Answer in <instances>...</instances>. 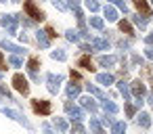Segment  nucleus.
I'll return each mask as SVG.
<instances>
[{"label": "nucleus", "instance_id": "e433bc0d", "mask_svg": "<svg viewBox=\"0 0 153 134\" xmlns=\"http://www.w3.org/2000/svg\"><path fill=\"white\" fill-rule=\"evenodd\" d=\"M67 7L69 9H78L80 7V0H67Z\"/></svg>", "mask_w": 153, "mask_h": 134}, {"label": "nucleus", "instance_id": "ddd939ff", "mask_svg": "<svg viewBox=\"0 0 153 134\" xmlns=\"http://www.w3.org/2000/svg\"><path fill=\"white\" fill-rule=\"evenodd\" d=\"M36 40H38V44H40L42 48H48V44H51V38L46 36V32H38Z\"/></svg>", "mask_w": 153, "mask_h": 134}, {"label": "nucleus", "instance_id": "09e8293b", "mask_svg": "<svg viewBox=\"0 0 153 134\" xmlns=\"http://www.w3.org/2000/svg\"><path fill=\"white\" fill-rule=\"evenodd\" d=\"M0 2H7V0H0Z\"/></svg>", "mask_w": 153, "mask_h": 134}, {"label": "nucleus", "instance_id": "58836bf2", "mask_svg": "<svg viewBox=\"0 0 153 134\" xmlns=\"http://www.w3.org/2000/svg\"><path fill=\"white\" fill-rule=\"evenodd\" d=\"M19 21H21L25 27H32V25H34V23H32V19H25V17H19Z\"/></svg>", "mask_w": 153, "mask_h": 134}, {"label": "nucleus", "instance_id": "ea45409f", "mask_svg": "<svg viewBox=\"0 0 153 134\" xmlns=\"http://www.w3.org/2000/svg\"><path fill=\"white\" fill-rule=\"evenodd\" d=\"M71 130H74V132H84V126H82V124H78V121H76V124H74V126H71Z\"/></svg>", "mask_w": 153, "mask_h": 134}, {"label": "nucleus", "instance_id": "393cba45", "mask_svg": "<svg viewBox=\"0 0 153 134\" xmlns=\"http://www.w3.org/2000/svg\"><path fill=\"white\" fill-rule=\"evenodd\" d=\"M55 128H57L59 132H65V130H67V121L61 119V117H55Z\"/></svg>", "mask_w": 153, "mask_h": 134}, {"label": "nucleus", "instance_id": "0eeeda50", "mask_svg": "<svg viewBox=\"0 0 153 134\" xmlns=\"http://www.w3.org/2000/svg\"><path fill=\"white\" fill-rule=\"evenodd\" d=\"M130 92H132L136 98H143V96L147 94V90H145V84H143L140 80H134V82L130 84Z\"/></svg>", "mask_w": 153, "mask_h": 134}, {"label": "nucleus", "instance_id": "c03bdc74", "mask_svg": "<svg viewBox=\"0 0 153 134\" xmlns=\"http://www.w3.org/2000/svg\"><path fill=\"white\" fill-rule=\"evenodd\" d=\"M147 57L153 59V46H151V44H149V48H147Z\"/></svg>", "mask_w": 153, "mask_h": 134}, {"label": "nucleus", "instance_id": "473e14b6", "mask_svg": "<svg viewBox=\"0 0 153 134\" xmlns=\"http://www.w3.org/2000/svg\"><path fill=\"white\" fill-rule=\"evenodd\" d=\"M67 40H69V42H78V32L69 30V32H67Z\"/></svg>", "mask_w": 153, "mask_h": 134}, {"label": "nucleus", "instance_id": "7c9ffc66", "mask_svg": "<svg viewBox=\"0 0 153 134\" xmlns=\"http://www.w3.org/2000/svg\"><path fill=\"white\" fill-rule=\"evenodd\" d=\"M126 113H128V117H134V113H136V107H134L132 103H126Z\"/></svg>", "mask_w": 153, "mask_h": 134}, {"label": "nucleus", "instance_id": "412c9836", "mask_svg": "<svg viewBox=\"0 0 153 134\" xmlns=\"http://www.w3.org/2000/svg\"><path fill=\"white\" fill-rule=\"evenodd\" d=\"M120 30H122L124 34H128V36H134V30H132V25H130L128 21H120Z\"/></svg>", "mask_w": 153, "mask_h": 134}, {"label": "nucleus", "instance_id": "a211bd4d", "mask_svg": "<svg viewBox=\"0 0 153 134\" xmlns=\"http://www.w3.org/2000/svg\"><path fill=\"white\" fill-rule=\"evenodd\" d=\"M67 96H69V98L80 96V86H78V84H69V86H67Z\"/></svg>", "mask_w": 153, "mask_h": 134}, {"label": "nucleus", "instance_id": "423d86ee", "mask_svg": "<svg viewBox=\"0 0 153 134\" xmlns=\"http://www.w3.org/2000/svg\"><path fill=\"white\" fill-rule=\"evenodd\" d=\"M46 82H48V90L51 92H57L61 82H63V76H55V73H48L46 76Z\"/></svg>", "mask_w": 153, "mask_h": 134}, {"label": "nucleus", "instance_id": "8fccbe9b", "mask_svg": "<svg viewBox=\"0 0 153 134\" xmlns=\"http://www.w3.org/2000/svg\"><path fill=\"white\" fill-rule=\"evenodd\" d=\"M13 2H19V0H13Z\"/></svg>", "mask_w": 153, "mask_h": 134}, {"label": "nucleus", "instance_id": "f3484780", "mask_svg": "<svg viewBox=\"0 0 153 134\" xmlns=\"http://www.w3.org/2000/svg\"><path fill=\"white\" fill-rule=\"evenodd\" d=\"M92 46H94V48H99V50H109V42H107V40H103V38L92 40Z\"/></svg>", "mask_w": 153, "mask_h": 134}, {"label": "nucleus", "instance_id": "6ab92c4d", "mask_svg": "<svg viewBox=\"0 0 153 134\" xmlns=\"http://www.w3.org/2000/svg\"><path fill=\"white\" fill-rule=\"evenodd\" d=\"M115 63V57H99V65L101 67H111Z\"/></svg>", "mask_w": 153, "mask_h": 134}, {"label": "nucleus", "instance_id": "dca6fc26", "mask_svg": "<svg viewBox=\"0 0 153 134\" xmlns=\"http://www.w3.org/2000/svg\"><path fill=\"white\" fill-rule=\"evenodd\" d=\"M105 17H107V21H117V11L107 4V7H105Z\"/></svg>", "mask_w": 153, "mask_h": 134}, {"label": "nucleus", "instance_id": "6e6552de", "mask_svg": "<svg viewBox=\"0 0 153 134\" xmlns=\"http://www.w3.org/2000/svg\"><path fill=\"white\" fill-rule=\"evenodd\" d=\"M2 111H4V115H9V117H13V119H17L19 124H23L25 128H30V121H27V119H25V117H23L21 113H17V111H13V109H2Z\"/></svg>", "mask_w": 153, "mask_h": 134}, {"label": "nucleus", "instance_id": "aec40b11", "mask_svg": "<svg viewBox=\"0 0 153 134\" xmlns=\"http://www.w3.org/2000/svg\"><path fill=\"white\" fill-rule=\"evenodd\" d=\"M117 90L124 94V101H128V98H130V88H128V84H126V82H120V84H117Z\"/></svg>", "mask_w": 153, "mask_h": 134}, {"label": "nucleus", "instance_id": "b1692460", "mask_svg": "<svg viewBox=\"0 0 153 134\" xmlns=\"http://www.w3.org/2000/svg\"><path fill=\"white\" fill-rule=\"evenodd\" d=\"M80 65H82L84 69H88V71H94V67H92V61H90V57H82V59H80Z\"/></svg>", "mask_w": 153, "mask_h": 134}, {"label": "nucleus", "instance_id": "f03ea898", "mask_svg": "<svg viewBox=\"0 0 153 134\" xmlns=\"http://www.w3.org/2000/svg\"><path fill=\"white\" fill-rule=\"evenodd\" d=\"M0 23H2V27L9 32V34H17V25H19V17L17 15H4L2 19H0Z\"/></svg>", "mask_w": 153, "mask_h": 134}, {"label": "nucleus", "instance_id": "72a5a7b5", "mask_svg": "<svg viewBox=\"0 0 153 134\" xmlns=\"http://www.w3.org/2000/svg\"><path fill=\"white\" fill-rule=\"evenodd\" d=\"M9 63H11V65H13V67H19V65H21V59H19V57H17V55H13V57H11V59H9Z\"/></svg>", "mask_w": 153, "mask_h": 134}, {"label": "nucleus", "instance_id": "4be33fe9", "mask_svg": "<svg viewBox=\"0 0 153 134\" xmlns=\"http://www.w3.org/2000/svg\"><path fill=\"white\" fill-rule=\"evenodd\" d=\"M51 57H53L55 61H65V59H67V55H65V50H61V48H57V50H53V53H51Z\"/></svg>", "mask_w": 153, "mask_h": 134}, {"label": "nucleus", "instance_id": "c85d7f7f", "mask_svg": "<svg viewBox=\"0 0 153 134\" xmlns=\"http://www.w3.org/2000/svg\"><path fill=\"white\" fill-rule=\"evenodd\" d=\"M86 7H88V11H92V13H97V11L101 9V4L97 2V0H86Z\"/></svg>", "mask_w": 153, "mask_h": 134}, {"label": "nucleus", "instance_id": "1a4fd4ad", "mask_svg": "<svg viewBox=\"0 0 153 134\" xmlns=\"http://www.w3.org/2000/svg\"><path fill=\"white\" fill-rule=\"evenodd\" d=\"M134 4H136V9L143 13V17H145V19H149V17H151V9H149V4H147V0H134Z\"/></svg>", "mask_w": 153, "mask_h": 134}, {"label": "nucleus", "instance_id": "cd10ccee", "mask_svg": "<svg viewBox=\"0 0 153 134\" xmlns=\"http://www.w3.org/2000/svg\"><path fill=\"white\" fill-rule=\"evenodd\" d=\"M90 25L94 30H103V19L101 17H90Z\"/></svg>", "mask_w": 153, "mask_h": 134}, {"label": "nucleus", "instance_id": "9b49d317", "mask_svg": "<svg viewBox=\"0 0 153 134\" xmlns=\"http://www.w3.org/2000/svg\"><path fill=\"white\" fill-rule=\"evenodd\" d=\"M80 103H82V107H84L86 111H90V113H97V103H94L90 96H84V98H80Z\"/></svg>", "mask_w": 153, "mask_h": 134}, {"label": "nucleus", "instance_id": "5701e85b", "mask_svg": "<svg viewBox=\"0 0 153 134\" xmlns=\"http://www.w3.org/2000/svg\"><path fill=\"white\" fill-rule=\"evenodd\" d=\"M103 107H105V111H109V113H117V105H115V103H111L109 98H105V101H103Z\"/></svg>", "mask_w": 153, "mask_h": 134}, {"label": "nucleus", "instance_id": "20e7f679", "mask_svg": "<svg viewBox=\"0 0 153 134\" xmlns=\"http://www.w3.org/2000/svg\"><path fill=\"white\" fill-rule=\"evenodd\" d=\"M13 86H15L21 94H27V92H30V84H27V80H25L21 73H15V76H13Z\"/></svg>", "mask_w": 153, "mask_h": 134}, {"label": "nucleus", "instance_id": "de8ad7c7", "mask_svg": "<svg viewBox=\"0 0 153 134\" xmlns=\"http://www.w3.org/2000/svg\"><path fill=\"white\" fill-rule=\"evenodd\" d=\"M71 80H80V73L78 71H71Z\"/></svg>", "mask_w": 153, "mask_h": 134}, {"label": "nucleus", "instance_id": "79ce46f5", "mask_svg": "<svg viewBox=\"0 0 153 134\" xmlns=\"http://www.w3.org/2000/svg\"><path fill=\"white\" fill-rule=\"evenodd\" d=\"M46 36H48V38H55L57 34H55V30H53V27H46Z\"/></svg>", "mask_w": 153, "mask_h": 134}, {"label": "nucleus", "instance_id": "9d476101", "mask_svg": "<svg viewBox=\"0 0 153 134\" xmlns=\"http://www.w3.org/2000/svg\"><path fill=\"white\" fill-rule=\"evenodd\" d=\"M38 65H40V61L36 59V57H30V61H27V69H30V73H32V78L34 80H38Z\"/></svg>", "mask_w": 153, "mask_h": 134}, {"label": "nucleus", "instance_id": "2f4dec72", "mask_svg": "<svg viewBox=\"0 0 153 134\" xmlns=\"http://www.w3.org/2000/svg\"><path fill=\"white\" fill-rule=\"evenodd\" d=\"M134 23H136V25H138V27H140V30H145V27H147V19H140V17H138V15H136V17H134Z\"/></svg>", "mask_w": 153, "mask_h": 134}, {"label": "nucleus", "instance_id": "a878e982", "mask_svg": "<svg viewBox=\"0 0 153 134\" xmlns=\"http://www.w3.org/2000/svg\"><path fill=\"white\" fill-rule=\"evenodd\" d=\"M111 130H113L115 134H122V132L126 130V124H124V121H113V124H111Z\"/></svg>", "mask_w": 153, "mask_h": 134}, {"label": "nucleus", "instance_id": "c9c22d12", "mask_svg": "<svg viewBox=\"0 0 153 134\" xmlns=\"http://www.w3.org/2000/svg\"><path fill=\"white\" fill-rule=\"evenodd\" d=\"M0 94H2V96H7V98H11V92H9V88H7V86H2V84H0Z\"/></svg>", "mask_w": 153, "mask_h": 134}, {"label": "nucleus", "instance_id": "37998d69", "mask_svg": "<svg viewBox=\"0 0 153 134\" xmlns=\"http://www.w3.org/2000/svg\"><path fill=\"white\" fill-rule=\"evenodd\" d=\"M103 124H105V126H111V124H113V119H111V117H107V115H105V117H103Z\"/></svg>", "mask_w": 153, "mask_h": 134}, {"label": "nucleus", "instance_id": "4468645a", "mask_svg": "<svg viewBox=\"0 0 153 134\" xmlns=\"http://www.w3.org/2000/svg\"><path fill=\"white\" fill-rule=\"evenodd\" d=\"M97 82L103 84V86H109V84H113V76L111 73H99L97 76Z\"/></svg>", "mask_w": 153, "mask_h": 134}, {"label": "nucleus", "instance_id": "f704fd0d", "mask_svg": "<svg viewBox=\"0 0 153 134\" xmlns=\"http://www.w3.org/2000/svg\"><path fill=\"white\" fill-rule=\"evenodd\" d=\"M113 4H117L120 7V11H124V13H128V9H126V4H124V0H111Z\"/></svg>", "mask_w": 153, "mask_h": 134}, {"label": "nucleus", "instance_id": "7ed1b4c3", "mask_svg": "<svg viewBox=\"0 0 153 134\" xmlns=\"http://www.w3.org/2000/svg\"><path fill=\"white\" fill-rule=\"evenodd\" d=\"M32 109H34L36 113H40V115H51L53 105H51V101H34V103H32Z\"/></svg>", "mask_w": 153, "mask_h": 134}, {"label": "nucleus", "instance_id": "a18cd8bd", "mask_svg": "<svg viewBox=\"0 0 153 134\" xmlns=\"http://www.w3.org/2000/svg\"><path fill=\"white\" fill-rule=\"evenodd\" d=\"M145 42H147V44H151V46H153V34H149V36H147V38H145Z\"/></svg>", "mask_w": 153, "mask_h": 134}, {"label": "nucleus", "instance_id": "f257e3e1", "mask_svg": "<svg viewBox=\"0 0 153 134\" xmlns=\"http://www.w3.org/2000/svg\"><path fill=\"white\" fill-rule=\"evenodd\" d=\"M23 9H25V13H27L34 21H42V19H44V13L34 4V0H25V2H23Z\"/></svg>", "mask_w": 153, "mask_h": 134}, {"label": "nucleus", "instance_id": "4c0bfd02", "mask_svg": "<svg viewBox=\"0 0 153 134\" xmlns=\"http://www.w3.org/2000/svg\"><path fill=\"white\" fill-rule=\"evenodd\" d=\"M51 2H53V4H55V7H57L59 11H65V4L61 2V0H51Z\"/></svg>", "mask_w": 153, "mask_h": 134}, {"label": "nucleus", "instance_id": "3c124183", "mask_svg": "<svg viewBox=\"0 0 153 134\" xmlns=\"http://www.w3.org/2000/svg\"><path fill=\"white\" fill-rule=\"evenodd\" d=\"M0 73H2V71H0Z\"/></svg>", "mask_w": 153, "mask_h": 134}, {"label": "nucleus", "instance_id": "2eb2a0df", "mask_svg": "<svg viewBox=\"0 0 153 134\" xmlns=\"http://www.w3.org/2000/svg\"><path fill=\"white\" fill-rule=\"evenodd\" d=\"M86 90H88L90 94H94L97 98H101V101H105V98H107V96H105V92H101V90H99L97 86H92V84H86Z\"/></svg>", "mask_w": 153, "mask_h": 134}, {"label": "nucleus", "instance_id": "f8f14e48", "mask_svg": "<svg viewBox=\"0 0 153 134\" xmlns=\"http://www.w3.org/2000/svg\"><path fill=\"white\" fill-rule=\"evenodd\" d=\"M2 46H4L7 50H13L15 55H19V53H23V50H25L23 46H19V44H13V42H9V40H2Z\"/></svg>", "mask_w": 153, "mask_h": 134}, {"label": "nucleus", "instance_id": "39448f33", "mask_svg": "<svg viewBox=\"0 0 153 134\" xmlns=\"http://www.w3.org/2000/svg\"><path fill=\"white\" fill-rule=\"evenodd\" d=\"M65 111H67V115H69L71 119H76V121H80V119L84 117V113L80 111V107H76L71 101H67V103H65Z\"/></svg>", "mask_w": 153, "mask_h": 134}, {"label": "nucleus", "instance_id": "c756f323", "mask_svg": "<svg viewBox=\"0 0 153 134\" xmlns=\"http://www.w3.org/2000/svg\"><path fill=\"white\" fill-rule=\"evenodd\" d=\"M90 130H92V132H103L101 121H99V119H90Z\"/></svg>", "mask_w": 153, "mask_h": 134}, {"label": "nucleus", "instance_id": "a19ab883", "mask_svg": "<svg viewBox=\"0 0 153 134\" xmlns=\"http://www.w3.org/2000/svg\"><path fill=\"white\" fill-rule=\"evenodd\" d=\"M4 69H7V61H4L2 53H0V71H4Z\"/></svg>", "mask_w": 153, "mask_h": 134}, {"label": "nucleus", "instance_id": "49530a36", "mask_svg": "<svg viewBox=\"0 0 153 134\" xmlns=\"http://www.w3.org/2000/svg\"><path fill=\"white\" fill-rule=\"evenodd\" d=\"M128 46H130V42H124V40L120 42V48H128Z\"/></svg>", "mask_w": 153, "mask_h": 134}, {"label": "nucleus", "instance_id": "bb28decb", "mask_svg": "<svg viewBox=\"0 0 153 134\" xmlns=\"http://www.w3.org/2000/svg\"><path fill=\"white\" fill-rule=\"evenodd\" d=\"M138 124H140L143 128H149V126H151V119H149V115H147V113H140V115H138Z\"/></svg>", "mask_w": 153, "mask_h": 134}]
</instances>
